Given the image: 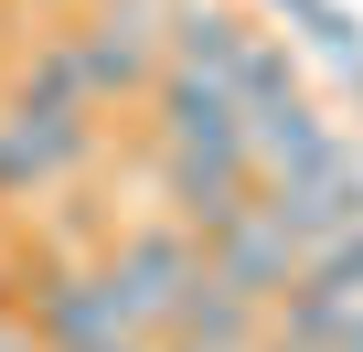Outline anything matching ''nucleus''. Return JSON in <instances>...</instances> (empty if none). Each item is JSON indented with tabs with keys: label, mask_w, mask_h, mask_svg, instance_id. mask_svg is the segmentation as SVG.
Masks as SVG:
<instances>
[{
	"label": "nucleus",
	"mask_w": 363,
	"mask_h": 352,
	"mask_svg": "<svg viewBox=\"0 0 363 352\" xmlns=\"http://www.w3.org/2000/svg\"><path fill=\"white\" fill-rule=\"evenodd\" d=\"M96 160V118L86 107H33V96H11L0 107V203H43L54 182H75V171Z\"/></svg>",
	"instance_id": "f257e3e1"
},
{
	"label": "nucleus",
	"mask_w": 363,
	"mask_h": 352,
	"mask_svg": "<svg viewBox=\"0 0 363 352\" xmlns=\"http://www.w3.org/2000/svg\"><path fill=\"white\" fill-rule=\"evenodd\" d=\"M235 149H246L257 182H342V171H352V139H342L310 96H289V107H246Z\"/></svg>",
	"instance_id": "f03ea898"
},
{
	"label": "nucleus",
	"mask_w": 363,
	"mask_h": 352,
	"mask_svg": "<svg viewBox=\"0 0 363 352\" xmlns=\"http://www.w3.org/2000/svg\"><path fill=\"white\" fill-rule=\"evenodd\" d=\"M160 193H171V225L182 235L214 246L225 225L257 214V171H246V149H171L160 160Z\"/></svg>",
	"instance_id": "7ed1b4c3"
},
{
	"label": "nucleus",
	"mask_w": 363,
	"mask_h": 352,
	"mask_svg": "<svg viewBox=\"0 0 363 352\" xmlns=\"http://www.w3.org/2000/svg\"><path fill=\"white\" fill-rule=\"evenodd\" d=\"M96 267H118V278H128V288L150 299V320H160V310H171L182 288H193V278H203V246H193V235H182L171 214H150V225H118Z\"/></svg>",
	"instance_id": "20e7f679"
},
{
	"label": "nucleus",
	"mask_w": 363,
	"mask_h": 352,
	"mask_svg": "<svg viewBox=\"0 0 363 352\" xmlns=\"http://www.w3.org/2000/svg\"><path fill=\"white\" fill-rule=\"evenodd\" d=\"M257 43V22L235 11V0H171V22H160V54H171V75H235V54Z\"/></svg>",
	"instance_id": "39448f33"
},
{
	"label": "nucleus",
	"mask_w": 363,
	"mask_h": 352,
	"mask_svg": "<svg viewBox=\"0 0 363 352\" xmlns=\"http://www.w3.org/2000/svg\"><path fill=\"white\" fill-rule=\"evenodd\" d=\"M203 278H214L225 299H246V310H278V288L299 278V256H289V246L246 214V225H225V235L203 246Z\"/></svg>",
	"instance_id": "423d86ee"
},
{
	"label": "nucleus",
	"mask_w": 363,
	"mask_h": 352,
	"mask_svg": "<svg viewBox=\"0 0 363 352\" xmlns=\"http://www.w3.org/2000/svg\"><path fill=\"white\" fill-rule=\"evenodd\" d=\"M150 96H160V139L171 149H235V128H246V107L214 86V75H150Z\"/></svg>",
	"instance_id": "0eeeda50"
},
{
	"label": "nucleus",
	"mask_w": 363,
	"mask_h": 352,
	"mask_svg": "<svg viewBox=\"0 0 363 352\" xmlns=\"http://www.w3.org/2000/svg\"><path fill=\"white\" fill-rule=\"evenodd\" d=\"M22 96H33V107H86V43H75V33H43L33 64H22ZM86 118H96V107H86Z\"/></svg>",
	"instance_id": "6e6552de"
},
{
	"label": "nucleus",
	"mask_w": 363,
	"mask_h": 352,
	"mask_svg": "<svg viewBox=\"0 0 363 352\" xmlns=\"http://www.w3.org/2000/svg\"><path fill=\"white\" fill-rule=\"evenodd\" d=\"M225 96H235V107H289V96H299V54H289L278 33H257V43L235 54V75H225Z\"/></svg>",
	"instance_id": "1a4fd4ad"
},
{
	"label": "nucleus",
	"mask_w": 363,
	"mask_h": 352,
	"mask_svg": "<svg viewBox=\"0 0 363 352\" xmlns=\"http://www.w3.org/2000/svg\"><path fill=\"white\" fill-rule=\"evenodd\" d=\"M299 288H320L331 310H363V225H342L331 246H310L299 256Z\"/></svg>",
	"instance_id": "9d476101"
},
{
	"label": "nucleus",
	"mask_w": 363,
	"mask_h": 352,
	"mask_svg": "<svg viewBox=\"0 0 363 352\" xmlns=\"http://www.w3.org/2000/svg\"><path fill=\"white\" fill-rule=\"evenodd\" d=\"M11 320H22V278L0 267V331H11Z\"/></svg>",
	"instance_id": "9b49d317"
},
{
	"label": "nucleus",
	"mask_w": 363,
	"mask_h": 352,
	"mask_svg": "<svg viewBox=\"0 0 363 352\" xmlns=\"http://www.w3.org/2000/svg\"><path fill=\"white\" fill-rule=\"evenodd\" d=\"M267 352H299V341H267Z\"/></svg>",
	"instance_id": "f8f14e48"
}]
</instances>
